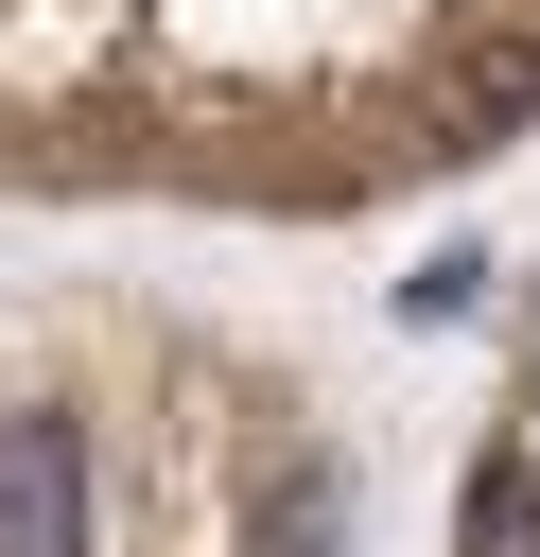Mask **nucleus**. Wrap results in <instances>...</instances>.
<instances>
[{"label":"nucleus","instance_id":"nucleus-1","mask_svg":"<svg viewBox=\"0 0 540 557\" xmlns=\"http://www.w3.org/2000/svg\"><path fill=\"white\" fill-rule=\"evenodd\" d=\"M0 557H105V470H87V418L52 400L0 418Z\"/></svg>","mask_w":540,"mask_h":557},{"label":"nucleus","instance_id":"nucleus-2","mask_svg":"<svg viewBox=\"0 0 540 557\" xmlns=\"http://www.w3.org/2000/svg\"><path fill=\"white\" fill-rule=\"evenodd\" d=\"M453 122H470V139H505V122H540V35H488V52L453 70Z\"/></svg>","mask_w":540,"mask_h":557},{"label":"nucleus","instance_id":"nucleus-3","mask_svg":"<svg viewBox=\"0 0 540 557\" xmlns=\"http://www.w3.org/2000/svg\"><path fill=\"white\" fill-rule=\"evenodd\" d=\"M470 557H540V470H523V453L470 470Z\"/></svg>","mask_w":540,"mask_h":557},{"label":"nucleus","instance_id":"nucleus-4","mask_svg":"<svg viewBox=\"0 0 540 557\" xmlns=\"http://www.w3.org/2000/svg\"><path fill=\"white\" fill-rule=\"evenodd\" d=\"M261 557H331V487H314V470H296L279 505H261Z\"/></svg>","mask_w":540,"mask_h":557},{"label":"nucleus","instance_id":"nucleus-5","mask_svg":"<svg viewBox=\"0 0 540 557\" xmlns=\"http://www.w3.org/2000/svg\"><path fill=\"white\" fill-rule=\"evenodd\" d=\"M523 400H540V366H523Z\"/></svg>","mask_w":540,"mask_h":557}]
</instances>
